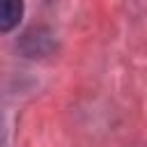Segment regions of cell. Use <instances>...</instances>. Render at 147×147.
<instances>
[{"mask_svg": "<svg viewBox=\"0 0 147 147\" xmlns=\"http://www.w3.org/2000/svg\"><path fill=\"white\" fill-rule=\"evenodd\" d=\"M23 16V0H0V32H9Z\"/></svg>", "mask_w": 147, "mask_h": 147, "instance_id": "6da1fadb", "label": "cell"}]
</instances>
